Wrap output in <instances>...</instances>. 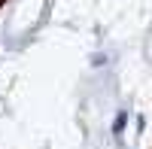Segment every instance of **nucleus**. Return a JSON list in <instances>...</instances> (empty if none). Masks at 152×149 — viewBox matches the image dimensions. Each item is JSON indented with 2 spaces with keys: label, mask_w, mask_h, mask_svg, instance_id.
Masks as SVG:
<instances>
[{
  "label": "nucleus",
  "mask_w": 152,
  "mask_h": 149,
  "mask_svg": "<svg viewBox=\"0 0 152 149\" xmlns=\"http://www.w3.org/2000/svg\"><path fill=\"white\" fill-rule=\"evenodd\" d=\"M125 122H128V116H125V113H119V116H116V122H113V131H116V134H122V131H125Z\"/></svg>",
  "instance_id": "f257e3e1"
}]
</instances>
